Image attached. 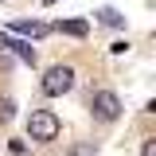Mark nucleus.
I'll return each instance as SVG.
<instances>
[{"label": "nucleus", "instance_id": "obj_9", "mask_svg": "<svg viewBox=\"0 0 156 156\" xmlns=\"http://www.w3.org/2000/svg\"><path fill=\"white\" fill-rule=\"evenodd\" d=\"M140 156H156V136H148V140L140 144Z\"/></svg>", "mask_w": 156, "mask_h": 156}, {"label": "nucleus", "instance_id": "obj_7", "mask_svg": "<svg viewBox=\"0 0 156 156\" xmlns=\"http://www.w3.org/2000/svg\"><path fill=\"white\" fill-rule=\"evenodd\" d=\"M16 117V101L12 98H0V121H12Z\"/></svg>", "mask_w": 156, "mask_h": 156}, {"label": "nucleus", "instance_id": "obj_8", "mask_svg": "<svg viewBox=\"0 0 156 156\" xmlns=\"http://www.w3.org/2000/svg\"><path fill=\"white\" fill-rule=\"evenodd\" d=\"M98 16H101V23H109V27H121V16H117L113 8H101Z\"/></svg>", "mask_w": 156, "mask_h": 156}, {"label": "nucleus", "instance_id": "obj_10", "mask_svg": "<svg viewBox=\"0 0 156 156\" xmlns=\"http://www.w3.org/2000/svg\"><path fill=\"white\" fill-rule=\"evenodd\" d=\"M43 4H55V0H43Z\"/></svg>", "mask_w": 156, "mask_h": 156}, {"label": "nucleus", "instance_id": "obj_4", "mask_svg": "<svg viewBox=\"0 0 156 156\" xmlns=\"http://www.w3.org/2000/svg\"><path fill=\"white\" fill-rule=\"evenodd\" d=\"M12 31H16V35L39 39V35H47V23H39V20H20V23H12Z\"/></svg>", "mask_w": 156, "mask_h": 156}, {"label": "nucleus", "instance_id": "obj_6", "mask_svg": "<svg viewBox=\"0 0 156 156\" xmlns=\"http://www.w3.org/2000/svg\"><path fill=\"white\" fill-rule=\"evenodd\" d=\"M58 31H62V35H86L90 27H86V20H62Z\"/></svg>", "mask_w": 156, "mask_h": 156}, {"label": "nucleus", "instance_id": "obj_3", "mask_svg": "<svg viewBox=\"0 0 156 156\" xmlns=\"http://www.w3.org/2000/svg\"><path fill=\"white\" fill-rule=\"evenodd\" d=\"M90 109H94L98 121H117V117H121V98H117L113 90H98L94 101H90Z\"/></svg>", "mask_w": 156, "mask_h": 156}, {"label": "nucleus", "instance_id": "obj_5", "mask_svg": "<svg viewBox=\"0 0 156 156\" xmlns=\"http://www.w3.org/2000/svg\"><path fill=\"white\" fill-rule=\"evenodd\" d=\"M4 47H12V51H16V55L23 58L27 66H35V51H31V47H27L23 39H4Z\"/></svg>", "mask_w": 156, "mask_h": 156}, {"label": "nucleus", "instance_id": "obj_1", "mask_svg": "<svg viewBox=\"0 0 156 156\" xmlns=\"http://www.w3.org/2000/svg\"><path fill=\"white\" fill-rule=\"evenodd\" d=\"M74 90V66H51L43 74V94L47 98H62Z\"/></svg>", "mask_w": 156, "mask_h": 156}, {"label": "nucleus", "instance_id": "obj_2", "mask_svg": "<svg viewBox=\"0 0 156 156\" xmlns=\"http://www.w3.org/2000/svg\"><path fill=\"white\" fill-rule=\"evenodd\" d=\"M27 136L31 140H55L58 136V117L51 109H35V113L27 117Z\"/></svg>", "mask_w": 156, "mask_h": 156}]
</instances>
